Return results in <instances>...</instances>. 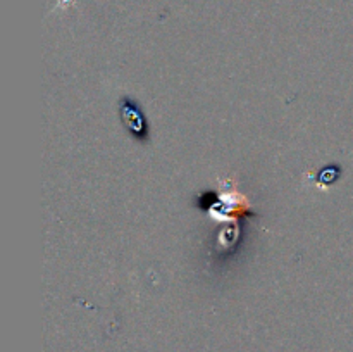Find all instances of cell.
I'll list each match as a JSON object with an SVG mask.
<instances>
[{"label":"cell","mask_w":353,"mask_h":352,"mask_svg":"<svg viewBox=\"0 0 353 352\" xmlns=\"http://www.w3.org/2000/svg\"><path fill=\"white\" fill-rule=\"evenodd\" d=\"M121 116H123V121L126 123L128 130H130L134 137L141 138V140H147L148 128L147 123H145L143 114H141L140 107H138L137 104L131 102L130 99H124L123 106H121Z\"/></svg>","instance_id":"obj_1"}]
</instances>
